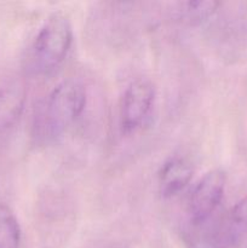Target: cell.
Wrapping results in <instances>:
<instances>
[{
  "mask_svg": "<svg viewBox=\"0 0 247 248\" xmlns=\"http://www.w3.org/2000/svg\"><path fill=\"white\" fill-rule=\"evenodd\" d=\"M86 89L75 79L58 82L48 93L35 115V136L45 140H55L63 135L84 113Z\"/></svg>",
  "mask_w": 247,
  "mask_h": 248,
  "instance_id": "6da1fadb",
  "label": "cell"
},
{
  "mask_svg": "<svg viewBox=\"0 0 247 248\" xmlns=\"http://www.w3.org/2000/svg\"><path fill=\"white\" fill-rule=\"evenodd\" d=\"M73 44V27L68 17L53 14L39 28L31 45V64L41 74L55 70L63 63Z\"/></svg>",
  "mask_w": 247,
  "mask_h": 248,
  "instance_id": "7a4b0ae2",
  "label": "cell"
},
{
  "mask_svg": "<svg viewBox=\"0 0 247 248\" xmlns=\"http://www.w3.org/2000/svg\"><path fill=\"white\" fill-rule=\"evenodd\" d=\"M155 102V87L148 79H136L126 87L120 103V125L131 133L143 125Z\"/></svg>",
  "mask_w": 247,
  "mask_h": 248,
  "instance_id": "3957f363",
  "label": "cell"
},
{
  "mask_svg": "<svg viewBox=\"0 0 247 248\" xmlns=\"http://www.w3.org/2000/svg\"><path fill=\"white\" fill-rule=\"evenodd\" d=\"M225 172L213 169L206 172L194 188L189 202V212L194 224H203L219 206L225 189Z\"/></svg>",
  "mask_w": 247,
  "mask_h": 248,
  "instance_id": "277c9868",
  "label": "cell"
},
{
  "mask_svg": "<svg viewBox=\"0 0 247 248\" xmlns=\"http://www.w3.org/2000/svg\"><path fill=\"white\" fill-rule=\"evenodd\" d=\"M193 166L181 156L170 157L159 172V186L162 196H173L183 190L193 177Z\"/></svg>",
  "mask_w": 247,
  "mask_h": 248,
  "instance_id": "5b68a950",
  "label": "cell"
},
{
  "mask_svg": "<svg viewBox=\"0 0 247 248\" xmlns=\"http://www.w3.org/2000/svg\"><path fill=\"white\" fill-rule=\"evenodd\" d=\"M26 104V90L18 81L0 84V133L18 121Z\"/></svg>",
  "mask_w": 247,
  "mask_h": 248,
  "instance_id": "8992f818",
  "label": "cell"
},
{
  "mask_svg": "<svg viewBox=\"0 0 247 248\" xmlns=\"http://www.w3.org/2000/svg\"><path fill=\"white\" fill-rule=\"evenodd\" d=\"M21 228L11 208L0 202V248H19Z\"/></svg>",
  "mask_w": 247,
  "mask_h": 248,
  "instance_id": "52a82bcc",
  "label": "cell"
},
{
  "mask_svg": "<svg viewBox=\"0 0 247 248\" xmlns=\"http://www.w3.org/2000/svg\"><path fill=\"white\" fill-rule=\"evenodd\" d=\"M247 232V195L244 196L229 212L225 222L224 237L228 241H236Z\"/></svg>",
  "mask_w": 247,
  "mask_h": 248,
  "instance_id": "ba28073f",
  "label": "cell"
},
{
  "mask_svg": "<svg viewBox=\"0 0 247 248\" xmlns=\"http://www.w3.org/2000/svg\"><path fill=\"white\" fill-rule=\"evenodd\" d=\"M219 2L213 0H195V1H186L181 4L179 7V16L183 21L191 24L201 23L210 18L219 6Z\"/></svg>",
  "mask_w": 247,
  "mask_h": 248,
  "instance_id": "9c48e42d",
  "label": "cell"
},
{
  "mask_svg": "<svg viewBox=\"0 0 247 248\" xmlns=\"http://www.w3.org/2000/svg\"><path fill=\"white\" fill-rule=\"evenodd\" d=\"M188 248H224V242L216 235L203 234L194 237Z\"/></svg>",
  "mask_w": 247,
  "mask_h": 248,
  "instance_id": "30bf717a",
  "label": "cell"
}]
</instances>
